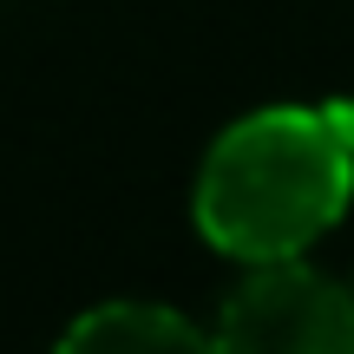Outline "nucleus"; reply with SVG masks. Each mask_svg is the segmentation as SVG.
<instances>
[{
    "label": "nucleus",
    "instance_id": "f03ea898",
    "mask_svg": "<svg viewBox=\"0 0 354 354\" xmlns=\"http://www.w3.org/2000/svg\"><path fill=\"white\" fill-rule=\"evenodd\" d=\"M210 342L216 354H354V295L302 256L250 263Z\"/></svg>",
    "mask_w": 354,
    "mask_h": 354
},
{
    "label": "nucleus",
    "instance_id": "f257e3e1",
    "mask_svg": "<svg viewBox=\"0 0 354 354\" xmlns=\"http://www.w3.org/2000/svg\"><path fill=\"white\" fill-rule=\"evenodd\" d=\"M354 197V99L263 105L203 151L190 216L236 263H289Z\"/></svg>",
    "mask_w": 354,
    "mask_h": 354
},
{
    "label": "nucleus",
    "instance_id": "7ed1b4c3",
    "mask_svg": "<svg viewBox=\"0 0 354 354\" xmlns=\"http://www.w3.org/2000/svg\"><path fill=\"white\" fill-rule=\"evenodd\" d=\"M53 354H216V342L165 302H99L59 335Z\"/></svg>",
    "mask_w": 354,
    "mask_h": 354
}]
</instances>
